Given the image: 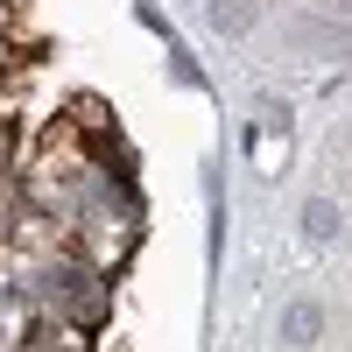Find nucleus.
Masks as SVG:
<instances>
[{
	"label": "nucleus",
	"instance_id": "nucleus-3",
	"mask_svg": "<svg viewBox=\"0 0 352 352\" xmlns=\"http://www.w3.org/2000/svg\"><path fill=\"white\" fill-rule=\"evenodd\" d=\"M296 43H310V50H345L352 43V28H338V21H303V28H289Z\"/></svg>",
	"mask_w": 352,
	"mask_h": 352
},
{
	"label": "nucleus",
	"instance_id": "nucleus-1",
	"mask_svg": "<svg viewBox=\"0 0 352 352\" xmlns=\"http://www.w3.org/2000/svg\"><path fill=\"white\" fill-rule=\"evenodd\" d=\"M275 331H282V345H289V352H310L317 338H324V303H317V296H289Z\"/></svg>",
	"mask_w": 352,
	"mask_h": 352
},
{
	"label": "nucleus",
	"instance_id": "nucleus-4",
	"mask_svg": "<svg viewBox=\"0 0 352 352\" xmlns=\"http://www.w3.org/2000/svg\"><path fill=\"white\" fill-rule=\"evenodd\" d=\"M338 8H345V14H352V0H338Z\"/></svg>",
	"mask_w": 352,
	"mask_h": 352
},
{
	"label": "nucleus",
	"instance_id": "nucleus-2",
	"mask_svg": "<svg viewBox=\"0 0 352 352\" xmlns=\"http://www.w3.org/2000/svg\"><path fill=\"white\" fill-rule=\"evenodd\" d=\"M338 232H345V212H338V204H331V197H303V240H310V247H331Z\"/></svg>",
	"mask_w": 352,
	"mask_h": 352
}]
</instances>
